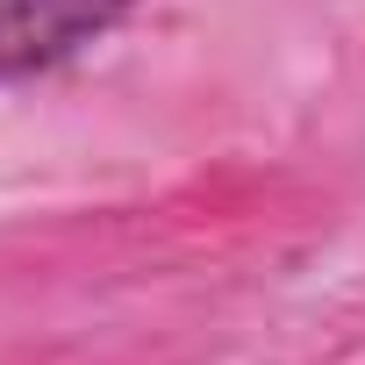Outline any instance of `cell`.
I'll return each mask as SVG.
<instances>
[{"mask_svg":"<svg viewBox=\"0 0 365 365\" xmlns=\"http://www.w3.org/2000/svg\"><path fill=\"white\" fill-rule=\"evenodd\" d=\"M136 0H0V79H29L93 36H108Z\"/></svg>","mask_w":365,"mask_h":365,"instance_id":"6da1fadb","label":"cell"}]
</instances>
